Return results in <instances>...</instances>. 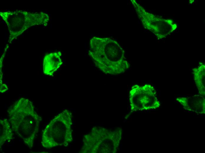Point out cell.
Segmentation results:
<instances>
[{"label": "cell", "mask_w": 205, "mask_h": 153, "mask_svg": "<svg viewBox=\"0 0 205 153\" xmlns=\"http://www.w3.org/2000/svg\"><path fill=\"white\" fill-rule=\"evenodd\" d=\"M89 54L96 66L106 74H121L130 67L123 49L116 41L109 38L92 39Z\"/></svg>", "instance_id": "1"}, {"label": "cell", "mask_w": 205, "mask_h": 153, "mask_svg": "<svg viewBox=\"0 0 205 153\" xmlns=\"http://www.w3.org/2000/svg\"><path fill=\"white\" fill-rule=\"evenodd\" d=\"M0 15L7 26L9 43L31 26H46L49 20L48 15L44 12L30 13L22 10L1 11Z\"/></svg>", "instance_id": "2"}, {"label": "cell", "mask_w": 205, "mask_h": 153, "mask_svg": "<svg viewBox=\"0 0 205 153\" xmlns=\"http://www.w3.org/2000/svg\"><path fill=\"white\" fill-rule=\"evenodd\" d=\"M129 99L131 112L156 109L161 105L156 90L148 84L133 86L130 91Z\"/></svg>", "instance_id": "3"}, {"label": "cell", "mask_w": 205, "mask_h": 153, "mask_svg": "<svg viewBox=\"0 0 205 153\" xmlns=\"http://www.w3.org/2000/svg\"><path fill=\"white\" fill-rule=\"evenodd\" d=\"M91 138L92 153H115L120 141L122 130L118 128L108 131L102 128H95Z\"/></svg>", "instance_id": "4"}, {"label": "cell", "mask_w": 205, "mask_h": 153, "mask_svg": "<svg viewBox=\"0 0 205 153\" xmlns=\"http://www.w3.org/2000/svg\"><path fill=\"white\" fill-rule=\"evenodd\" d=\"M176 101L185 110L199 114L205 113V97L200 94L178 97Z\"/></svg>", "instance_id": "5"}, {"label": "cell", "mask_w": 205, "mask_h": 153, "mask_svg": "<svg viewBox=\"0 0 205 153\" xmlns=\"http://www.w3.org/2000/svg\"><path fill=\"white\" fill-rule=\"evenodd\" d=\"M62 54L60 51L47 54L44 56L43 64L44 73L52 75L61 65L62 62L61 58Z\"/></svg>", "instance_id": "6"}, {"label": "cell", "mask_w": 205, "mask_h": 153, "mask_svg": "<svg viewBox=\"0 0 205 153\" xmlns=\"http://www.w3.org/2000/svg\"><path fill=\"white\" fill-rule=\"evenodd\" d=\"M192 73L195 84L199 94L205 97V66L202 63L192 69Z\"/></svg>", "instance_id": "7"}, {"label": "cell", "mask_w": 205, "mask_h": 153, "mask_svg": "<svg viewBox=\"0 0 205 153\" xmlns=\"http://www.w3.org/2000/svg\"><path fill=\"white\" fill-rule=\"evenodd\" d=\"M0 88L1 92H5L8 88L5 84H1Z\"/></svg>", "instance_id": "8"}]
</instances>
